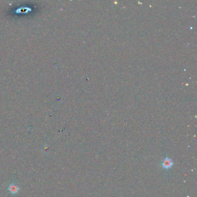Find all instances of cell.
<instances>
[{
	"label": "cell",
	"mask_w": 197,
	"mask_h": 197,
	"mask_svg": "<svg viewBox=\"0 0 197 197\" xmlns=\"http://www.w3.org/2000/svg\"><path fill=\"white\" fill-rule=\"evenodd\" d=\"M8 190L9 191L11 194H16L18 193L19 191L20 190V188L18 185H16V184L12 183L10 184L9 185Z\"/></svg>",
	"instance_id": "obj_2"
},
{
	"label": "cell",
	"mask_w": 197,
	"mask_h": 197,
	"mask_svg": "<svg viewBox=\"0 0 197 197\" xmlns=\"http://www.w3.org/2000/svg\"><path fill=\"white\" fill-rule=\"evenodd\" d=\"M173 161L169 158H166L163 160V161L161 163V166L162 168L165 169H169L171 168L173 166Z\"/></svg>",
	"instance_id": "obj_1"
}]
</instances>
